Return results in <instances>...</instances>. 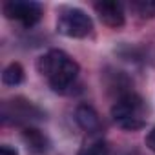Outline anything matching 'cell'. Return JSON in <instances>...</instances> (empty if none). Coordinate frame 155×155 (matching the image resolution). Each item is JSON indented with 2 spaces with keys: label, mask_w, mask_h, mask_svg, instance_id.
Returning a JSON list of instances; mask_svg holds the SVG:
<instances>
[{
  "label": "cell",
  "mask_w": 155,
  "mask_h": 155,
  "mask_svg": "<svg viewBox=\"0 0 155 155\" xmlns=\"http://www.w3.org/2000/svg\"><path fill=\"white\" fill-rule=\"evenodd\" d=\"M37 69L48 77L51 90L57 93L69 91L79 75V64L60 49H51L42 55L37 62Z\"/></svg>",
  "instance_id": "cell-1"
},
{
  "label": "cell",
  "mask_w": 155,
  "mask_h": 155,
  "mask_svg": "<svg viewBox=\"0 0 155 155\" xmlns=\"http://www.w3.org/2000/svg\"><path fill=\"white\" fill-rule=\"evenodd\" d=\"M142 99L135 93H126L122 95L111 108V117L120 126L122 130L128 131H137L144 128V119H142Z\"/></svg>",
  "instance_id": "cell-2"
},
{
  "label": "cell",
  "mask_w": 155,
  "mask_h": 155,
  "mask_svg": "<svg viewBox=\"0 0 155 155\" xmlns=\"http://www.w3.org/2000/svg\"><path fill=\"white\" fill-rule=\"evenodd\" d=\"M93 29V22L90 18V15H86L82 9H66L57 22V31L64 37L69 38H84L91 33Z\"/></svg>",
  "instance_id": "cell-3"
},
{
  "label": "cell",
  "mask_w": 155,
  "mask_h": 155,
  "mask_svg": "<svg viewBox=\"0 0 155 155\" xmlns=\"http://www.w3.org/2000/svg\"><path fill=\"white\" fill-rule=\"evenodd\" d=\"M4 15L11 20L22 22L26 28L35 26L42 17V8L37 2H22V0H11L4 4Z\"/></svg>",
  "instance_id": "cell-4"
},
{
  "label": "cell",
  "mask_w": 155,
  "mask_h": 155,
  "mask_svg": "<svg viewBox=\"0 0 155 155\" xmlns=\"http://www.w3.org/2000/svg\"><path fill=\"white\" fill-rule=\"evenodd\" d=\"M95 11L99 18L110 28H120L124 24V9L117 0H102L95 4Z\"/></svg>",
  "instance_id": "cell-5"
},
{
  "label": "cell",
  "mask_w": 155,
  "mask_h": 155,
  "mask_svg": "<svg viewBox=\"0 0 155 155\" xmlns=\"http://www.w3.org/2000/svg\"><path fill=\"white\" fill-rule=\"evenodd\" d=\"M22 139H24V142L28 144V148H29L31 151H35V153H46V151L49 150V140H48V137H46L40 130H37V128H26V130L22 131Z\"/></svg>",
  "instance_id": "cell-6"
},
{
  "label": "cell",
  "mask_w": 155,
  "mask_h": 155,
  "mask_svg": "<svg viewBox=\"0 0 155 155\" xmlns=\"http://www.w3.org/2000/svg\"><path fill=\"white\" fill-rule=\"evenodd\" d=\"M75 120H77V124H79L82 130H86V131H95L99 128V115L88 104H81L79 108L75 110Z\"/></svg>",
  "instance_id": "cell-7"
},
{
  "label": "cell",
  "mask_w": 155,
  "mask_h": 155,
  "mask_svg": "<svg viewBox=\"0 0 155 155\" xmlns=\"http://www.w3.org/2000/svg\"><path fill=\"white\" fill-rule=\"evenodd\" d=\"M22 81H24V69H22V66L18 62H11L4 69V73H2V82L6 86H18V84H22Z\"/></svg>",
  "instance_id": "cell-8"
},
{
  "label": "cell",
  "mask_w": 155,
  "mask_h": 155,
  "mask_svg": "<svg viewBox=\"0 0 155 155\" xmlns=\"http://www.w3.org/2000/svg\"><path fill=\"white\" fill-rule=\"evenodd\" d=\"M79 155H110V150H108V146L104 144V142H90V144H86L81 151H79Z\"/></svg>",
  "instance_id": "cell-9"
},
{
  "label": "cell",
  "mask_w": 155,
  "mask_h": 155,
  "mask_svg": "<svg viewBox=\"0 0 155 155\" xmlns=\"http://www.w3.org/2000/svg\"><path fill=\"white\" fill-rule=\"evenodd\" d=\"M133 8L140 17H155V0H137L133 2Z\"/></svg>",
  "instance_id": "cell-10"
},
{
  "label": "cell",
  "mask_w": 155,
  "mask_h": 155,
  "mask_svg": "<svg viewBox=\"0 0 155 155\" xmlns=\"http://www.w3.org/2000/svg\"><path fill=\"white\" fill-rule=\"evenodd\" d=\"M146 146H148V148L155 153V128H153V130L146 135Z\"/></svg>",
  "instance_id": "cell-11"
},
{
  "label": "cell",
  "mask_w": 155,
  "mask_h": 155,
  "mask_svg": "<svg viewBox=\"0 0 155 155\" xmlns=\"http://www.w3.org/2000/svg\"><path fill=\"white\" fill-rule=\"evenodd\" d=\"M0 155H18V151L9 144H2L0 146Z\"/></svg>",
  "instance_id": "cell-12"
}]
</instances>
